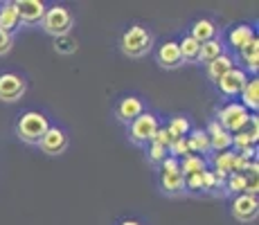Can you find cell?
<instances>
[{"instance_id":"1","label":"cell","mask_w":259,"mask_h":225,"mask_svg":"<svg viewBox=\"0 0 259 225\" xmlns=\"http://www.w3.org/2000/svg\"><path fill=\"white\" fill-rule=\"evenodd\" d=\"M119 48H122V52L131 59L144 57V54L151 52V48H153L151 29L144 27V25H131V27L122 34V38H119Z\"/></svg>"},{"instance_id":"2","label":"cell","mask_w":259,"mask_h":225,"mask_svg":"<svg viewBox=\"0 0 259 225\" xmlns=\"http://www.w3.org/2000/svg\"><path fill=\"white\" fill-rule=\"evenodd\" d=\"M48 128H50L48 117L43 113H38V111L23 113L21 119L16 122V135L23 140L25 144H38Z\"/></svg>"},{"instance_id":"3","label":"cell","mask_w":259,"mask_h":225,"mask_svg":"<svg viewBox=\"0 0 259 225\" xmlns=\"http://www.w3.org/2000/svg\"><path fill=\"white\" fill-rule=\"evenodd\" d=\"M74 25V16L70 14V9L63 7V5H52L46 9V16L41 21L43 32L50 36L59 38V36H68Z\"/></svg>"},{"instance_id":"4","label":"cell","mask_w":259,"mask_h":225,"mask_svg":"<svg viewBox=\"0 0 259 225\" xmlns=\"http://www.w3.org/2000/svg\"><path fill=\"white\" fill-rule=\"evenodd\" d=\"M160 187L169 196H176L185 189V176L181 171V160L176 158H165L160 162Z\"/></svg>"},{"instance_id":"5","label":"cell","mask_w":259,"mask_h":225,"mask_svg":"<svg viewBox=\"0 0 259 225\" xmlns=\"http://www.w3.org/2000/svg\"><path fill=\"white\" fill-rule=\"evenodd\" d=\"M250 115L252 113H248L239 102H228L226 106L219 108V119H217V122H219V126H221L223 131L235 135V133H239L248 124Z\"/></svg>"},{"instance_id":"6","label":"cell","mask_w":259,"mask_h":225,"mask_svg":"<svg viewBox=\"0 0 259 225\" xmlns=\"http://www.w3.org/2000/svg\"><path fill=\"white\" fill-rule=\"evenodd\" d=\"M160 128L158 124V117L153 113H142L140 117H136L131 124H128V138H131L133 144H140V147H147L151 144L153 135Z\"/></svg>"},{"instance_id":"7","label":"cell","mask_w":259,"mask_h":225,"mask_svg":"<svg viewBox=\"0 0 259 225\" xmlns=\"http://www.w3.org/2000/svg\"><path fill=\"white\" fill-rule=\"evenodd\" d=\"M27 90V81L25 77L16 72H3L0 74V102H18Z\"/></svg>"},{"instance_id":"8","label":"cell","mask_w":259,"mask_h":225,"mask_svg":"<svg viewBox=\"0 0 259 225\" xmlns=\"http://www.w3.org/2000/svg\"><path fill=\"white\" fill-rule=\"evenodd\" d=\"M248 74L243 72L239 66H235L230 70V72H226L221 79L217 81V88H219V93L223 95V97H239L241 95V90L243 86L248 83Z\"/></svg>"},{"instance_id":"9","label":"cell","mask_w":259,"mask_h":225,"mask_svg":"<svg viewBox=\"0 0 259 225\" xmlns=\"http://www.w3.org/2000/svg\"><path fill=\"white\" fill-rule=\"evenodd\" d=\"M232 216L241 223H252L259 214V201L257 196H250V194H239V196L232 198Z\"/></svg>"},{"instance_id":"10","label":"cell","mask_w":259,"mask_h":225,"mask_svg":"<svg viewBox=\"0 0 259 225\" xmlns=\"http://www.w3.org/2000/svg\"><path fill=\"white\" fill-rule=\"evenodd\" d=\"M38 149H41L43 153H48V156H61L68 149L66 131H63L61 126H50L46 135L41 138V142H38Z\"/></svg>"},{"instance_id":"11","label":"cell","mask_w":259,"mask_h":225,"mask_svg":"<svg viewBox=\"0 0 259 225\" xmlns=\"http://www.w3.org/2000/svg\"><path fill=\"white\" fill-rule=\"evenodd\" d=\"M21 16V25H41L43 16H46V3L43 0H14Z\"/></svg>"},{"instance_id":"12","label":"cell","mask_w":259,"mask_h":225,"mask_svg":"<svg viewBox=\"0 0 259 225\" xmlns=\"http://www.w3.org/2000/svg\"><path fill=\"white\" fill-rule=\"evenodd\" d=\"M144 113V104L140 97H136V95H128V97H122L117 102L115 106V115L119 122L124 124H131L136 117H140V115Z\"/></svg>"},{"instance_id":"13","label":"cell","mask_w":259,"mask_h":225,"mask_svg":"<svg viewBox=\"0 0 259 225\" xmlns=\"http://www.w3.org/2000/svg\"><path fill=\"white\" fill-rule=\"evenodd\" d=\"M239 59H241L243 66H239L243 72H252L257 77V70H259V38L255 36L246 48L239 50Z\"/></svg>"},{"instance_id":"14","label":"cell","mask_w":259,"mask_h":225,"mask_svg":"<svg viewBox=\"0 0 259 225\" xmlns=\"http://www.w3.org/2000/svg\"><path fill=\"white\" fill-rule=\"evenodd\" d=\"M158 63L165 70H174V68L183 66V57H181V52H178L176 41H167L160 45V50H158Z\"/></svg>"},{"instance_id":"15","label":"cell","mask_w":259,"mask_h":225,"mask_svg":"<svg viewBox=\"0 0 259 225\" xmlns=\"http://www.w3.org/2000/svg\"><path fill=\"white\" fill-rule=\"evenodd\" d=\"M207 138H210V149L212 151H230L232 147V135L228 131H223L221 126H219V122H210V126H207Z\"/></svg>"},{"instance_id":"16","label":"cell","mask_w":259,"mask_h":225,"mask_svg":"<svg viewBox=\"0 0 259 225\" xmlns=\"http://www.w3.org/2000/svg\"><path fill=\"white\" fill-rule=\"evenodd\" d=\"M18 27H21V16H18L16 3H14V0L3 3L0 5V29H3V32L14 34Z\"/></svg>"},{"instance_id":"17","label":"cell","mask_w":259,"mask_h":225,"mask_svg":"<svg viewBox=\"0 0 259 225\" xmlns=\"http://www.w3.org/2000/svg\"><path fill=\"white\" fill-rule=\"evenodd\" d=\"M239 97H241V102L239 104H241L248 113H257V108H259V79L257 77L248 79V83L243 86Z\"/></svg>"},{"instance_id":"18","label":"cell","mask_w":259,"mask_h":225,"mask_svg":"<svg viewBox=\"0 0 259 225\" xmlns=\"http://www.w3.org/2000/svg\"><path fill=\"white\" fill-rule=\"evenodd\" d=\"M187 149L192 156H203V153H210V138H207L205 131H201V128H192L187 135Z\"/></svg>"},{"instance_id":"19","label":"cell","mask_w":259,"mask_h":225,"mask_svg":"<svg viewBox=\"0 0 259 225\" xmlns=\"http://www.w3.org/2000/svg\"><path fill=\"white\" fill-rule=\"evenodd\" d=\"M255 36H257V32L252 29V25H237V27H232L230 34H228V43L232 45V50L239 52V50L246 48Z\"/></svg>"},{"instance_id":"20","label":"cell","mask_w":259,"mask_h":225,"mask_svg":"<svg viewBox=\"0 0 259 225\" xmlns=\"http://www.w3.org/2000/svg\"><path fill=\"white\" fill-rule=\"evenodd\" d=\"M232 68H235V57H232V54H228V52H223L219 59H214V61L207 63V77L217 83L219 79H221L226 72H230Z\"/></svg>"},{"instance_id":"21","label":"cell","mask_w":259,"mask_h":225,"mask_svg":"<svg viewBox=\"0 0 259 225\" xmlns=\"http://www.w3.org/2000/svg\"><path fill=\"white\" fill-rule=\"evenodd\" d=\"M189 36L198 43L212 41V38H217V25H214L210 18H198V21L192 23V32H189Z\"/></svg>"},{"instance_id":"22","label":"cell","mask_w":259,"mask_h":225,"mask_svg":"<svg viewBox=\"0 0 259 225\" xmlns=\"http://www.w3.org/2000/svg\"><path fill=\"white\" fill-rule=\"evenodd\" d=\"M226 52V48H223V43H221V38H212V41H205V43H201V52H198V61L201 63H210L214 61V59H219L221 54Z\"/></svg>"},{"instance_id":"23","label":"cell","mask_w":259,"mask_h":225,"mask_svg":"<svg viewBox=\"0 0 259 225\" xmlns=\"http://www.w3.org/2000/svg\"><path fill=\"white\" fill-rule=\"evenodd\" d=\"M178 52H181V57H183V63H194V61H198V52H201V43L198 41H194L192 36H183L181 41H178Z\"/></svg>"},{"instance_id":"24","label":"cell","mask_w":259,"mask_h":225,"mask_svg":"<svg viewBox=\"0 0 259 225\" xmlns=\"http://www.w3.org/2000/svg\"><path fill=\"white\" fill-rule=\"evenodd\" d=\"M207 169V160L203 156H187L181 160V171L183 176H194V173H203Z\"/></svg>"},{"instance_id":"25","label":"cell","mask_w":259,"mask_h":225,"mask_svg":"<svg viewBox=\"0 0 259 225\" xmlns=\"http://www.w3.org/2000/svg\"><path fill=\"white\" fill-rule=\"evenodd\" d=\"M167 131L171 133V138H185V135L192 131V124L185 115H174L167 124Z\"/></svg>"},{"instance_id":"26","label":"cell","mask_w":259,"mask_h":225,"mask_svg":"<svg viewBox=\"0 0 259 225\" xmlns=\"http://www.w3.org/2000/svg\"><path fill=\"white\" fill-rule=\"evenodd\" d=\"M246 185H248L246 173H230L226 178V183H223V187H226V192L239 196V194H246Z\"/></svg>"},{"instance_id":"27","label":"cell","mask_w":259,"mask_h":225,"mask_svg":"<svg viewBox=\"0 0 259 225\" xmlns=\"http://www.w3.org/2000/svg\"><path fill=\"white\" fill-rule=\"evenodd\" d=\"M167 156L169 158H176V160L192 156V153H189V149H187V138H174L171 144L167 147Z\"/></svg>"},{"instance_id":"28","label":"cell","mask_w":259,"mask_h":225,"mask_svg":"<svg viewBox=\"0 0 259 225\" xmlns=\"http://www.w3.org/2000/svg\"><path fill=\"white\" fill-rule=\"evenodd\" d=\"M54 50L61 52V54H70V52L77 50V41H74L70 34H68V36H59L57 41H54Z\"/></svg>"},{"instance_id":"29","label":"cell","mask_w":259,"mask_h":225,"mask_svg":"<svg viewBox=\"0 0 259 225\" xmlns=\"http://www.w3.org/2000/svg\"><path fill=\"white\" fill-rule=\"evenodd\" d=\"M147 153H149V160H151V162H158V164L167 158V149L160 147V144H153V142L149 144V151Z\"/></svg>"},{"instance_id":"30","label":"cell","mask_w":259,"mask_h":225,"mask_svg":"<svg viewBox=\"0 0 259 225\" xmlns=\"http://www.w3.org/2000/svg\"><path fill=\"white\" fill-rule=\"evenodd\" d=\"M221 187V183L217 180V176H214L212 169H205L203 171V192H212V189H219Z\"/></svg>"},{"instance_id":"31","label":"cell","mask_w":259,"mask_h":225,"mask_svg":"<svg viewBox=\"0 0 259 225\" xmlns=\"http://www.w3.org/2000/svg\"><path fill=\"white\" fill-rule=\"evenodd\" d=\"M171 133H169L167 131V126H160V128H158V131H156V135H153V140H151V142L153 144H160V147H169V144H171Z\"/></svg>"},{"instance_id":"32","label":"cell","mask_w":259,"mask_h":225,"mask_svg":"<svg viewBox=\"0 0 259 225\" xmlns=\"http://www.w3.org/2000/svg\"><path fill=\"white\" fill-rule=\"evenodd\" d=\"M185 189L189 192H203V173H194L185 178Z\"/></svg>"},{"instance_id":"33","label":"cell","mask_w":259,"mask_h":225,"mask_svg":"<svg viewBox=\"0 0 259 225\" xmlns=\"http://www.w3.org/2000/svg\"><path fill=\"white\" fill-rule=\"evenodd\" d=\"M12 45H14V34L3 32V29H0V57L7 54L9 50H12Z\"/></svg>"},{"instance_id":"34","label":"cell","mask_w":259,"mask_h":225,"mask_svg":"<svg viewBox=\"0 0 259 225\" xmlns=\"http://www.w3.org/2000/svg\"><path fill=\"white\" fill-rule=\"evenodd\" d=\"M119 225H142V223H140V221H136V218H124V221L119 223Z\"/></svg>"},{"instance_id":"35","label":"cell","mask_w":259,"mask_h":225,"mask_svg":"<svg viewBox=\"0 0 259 225\" xmlns=\"http://www.w3.org/2000/svg\"><path fill=\"white\" fill-rule=\"evenodd\" d=\"M0 5H3V3H0Z\"/></svg>"}]
</instances>
